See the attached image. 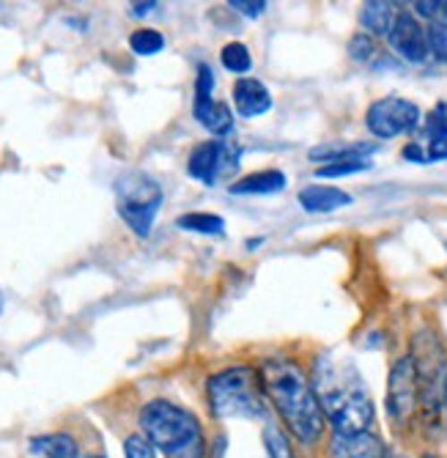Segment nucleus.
<instances>
[{"mask_svg": "<svg viewBox=\"0 0 447 458\" xmlns=\"http://www.w3.org/2000/svg\"><path fill=\"white\" fill-rule=\"evenodd\" d=\"M258 377L289 434L302 445H316L324 434V409L302 368L286 357H266Z\"/></svg>", "mask_w": 447, "mask_h": 458, "instance_id": "1", "label": "nucleus"}, {"mask_svg": "<svg viewBox=\"0 0 447 458\" xmlns=\"http://www.w3.org/2000/svg\"><path fill=\"white\" fill-rule=\"evenodd\" d=\"M143 437L165 458H207V437L192 411L156 398L140 409Z\"/></svg>", "mask_w": 447, "mask_h": 458, "instance_id": "2", "label": "nucleus"}, {"mask_svg": "<svg viewBox=\"0 0 447 458\" xmlns=\"http://www.w3.org/2000/svg\"><path fill=\"white\" fill-rule=\"evenodd\" d=\"M321 409L327 411L333 431L338 437L368 434L374 423V403L368 390L362 387L357 377H343V373L324 360L318 362V390H316Z\"/></svg>", "mask_w": 447, "mask_h": 458, "instance_id": "3", "label": "nucleus"}, {"mask_svg": "<svg viewBox=\"0 0 447 458\" xmlns=\"http://www.w3.org/2000/svg\"><path fill=\"white\" fill-rule=\"evenodd\" d=\"M209 409L220 420H261L266 393L250 365L228 368L209 379Z\"/></svg>", "mask_w": 447, "mask_h": 458, "instance_id": "4", "label": "nucleus"}, {"mask_svg": "<svg viewBox=\"0 0 447 458\" xmlns=\"http://www.w3.org/2000/svg\"><path fill=\"white\" fill-rule=\"evenodd\" d=\"M162 206V187L146 174H124L115 182V209L132 233L148 236Z\"/></svg>", "mask_w": 447, "mask_h": 458, "instance_id": "5", "label": "nucleus"}, {"mask_svg": "<svg viewBox=\"0 0 447 458\" xmlns=\"http://www.w3.org/2000/svg\"><path fill=\"white\" fill-rule=\"evenodd\" d=\"M423 113L415 102L403 97H382L365 113V127L379 140H392L406 132H415Z\"/></svg>", "mask_w": 447, "mask_h": 458, "instance_id": "6", "label": "nucleus"}, {"mask_svg": "<svg viewBox=\"0 0 447 458\" xmlns=\"http://www.w3.org/2000/svg\"><path fill=\"white\" fill-rule=\"evenodd\" d=\"M420 401V390H417V370H415V360L412 354L401 357L387 379V414L390 420L403 426L412 418Z\"/></svg>", "mask_w": 447, "mask_h": 458, "instance_id": "7", "label": "nucleus"}, {"mask_svg": "<svg viewBox=\"0 0 447 458\" xmlns=\"http://www.w3.org/2000/svg\"><path fill=\"white\" fill-rule=\"evenodd\" d=\"M195 118L200 127H207L215 138H228L233 132V113L225 102L215 99V74L209 66L198 69V82H195Z\"/></svg>", "mask_w": 447, "mask_h": 458, "instance_id": "8", "label": "nucleus"}, {"mask_svg": "<svg viewBox=\"0 0 447 458\" xmlns=\"http://www.w3.org/2000/svg\"><path fill=\"white\" fill-rule=\"evenodd\" d=\"M239 168V154L231 151L225 140H203L192 148L187 159V174L200 184H217L220 176H228Z\"/></svg>", "mask_w": 447, "mask_h": 458, "instance_id": "9", "label": "nucleus"}, {"mask_svg": "<svg viewBox=\"0 0 447 458\" xmlns=\"http://www.w3.org/2000/svg\"><path fill=\"white\" fill-rule=\"evenodd\" d=\"M387 41H390L392 53L401 55L406 64H423L431 53L428 50V33L412 12H398Z\"/></svg>", "mask_w": 447, "mask_h": 458, "instance_id": "10", "label": "nucleus"}, {"mask_svg": "<svg viewBox=\"0 0 447 458\" xmlns=\"http://www.w3.org/2000/svg\"><path fill=\"white\" fill-rule=\"evenodd\" d=\"M233 107L241 118H261L272 110V94L256 77H239L233 82Z\"/></svg>", "mask_w": 447, "mask_h": 458, "instance_id": "11", "label": "nucleus"}, {"mask_svg": "<svg viewBox=\"0 0 447 458\" xmlns=\"http://www.w3.org/2000/svg\"><path fill=\"white\" fill-rule=\"evenodd\" d=\"M351 203H354V198L333 184H310V187L299 190V206L310 215H327V212L343 209V206H351Z\"/></svg>", "mask_w": 447, "mask_h": 458, "instance_id": "12", "label": "nucleus"}, {"mask_svg": "<svg viewBox=\"0 0 447 458\" xmlns=\"http://www.w3.org/2000/svg\"><path fill=\"white\" fill-rule=\"evenodd\" d=\"M376 151V143H324L310 148V162L321 165H335V162H357V159H368Z\"/></svg>", "mask_w": 447, "mask_h": 458, "instance_id": "13", "label": "nucleus"}, {"mask_svg": "<svg viewBox=\"0 0 447 458\" xmlns=\"http://www.w3.org/2000/svg\"><path fill=\"white\" fill-rule=\"evenodd\" d=\"M286 184L289 179L283 171H258V174H250L245 179L233 182L231 192L233 195H274L286 190Z\"/></svg>", "mask_w": 447, "mask_h": 458, "instance_id": "14", "label": "nucleus"}, {"mask_svg": "<svg viewBox=\"0 0 447 458\" xmlns=\"http://www.w3.org/2000/svg\"><path fill=\"white\" fill-rule=\"evenodd\" d=\"M333 458H382L379 439L368 434H354V437H333Z\"/></svg>", "mask_w": 447, "mask_h": 458, "instance_id": "15", "label": "nucleus"}, {"mask_svg": "<svg viewBox=\"0 0 447 458\" xmlns=\"http://www.w3.org/2000/svg\"><path fill=\"white\" fill-rule=\"evenodd\" d=\"M398 17L395 4H384V0H371L359 12V25L365 28L368 36H390L392 22Z\"/></svg>", "mask_w": 447, "mask_h": 458, "instance_id": "16", "label": "nucleus"}, {"mask_svg": "<svg viewBox=\"0 0 447 458\" xmlns=\"http://www.w3.org/2000/svg\"><path fill=\"white\" fill-rule=\"evenodd\" d=\"M30 453L36 458H80L77 442L69 434H47V437L30 439Z\"/></svg>", "mask_w": 447, "mask_h": 458, "instance_id": "17", "label": "nucleus"}, {"mask_svg": "<svg viewBox=\"0 0 447 458\" xmlns=\"http://www.w3.org/2000/svg\"><path fill=\"white\" fill-rule=\"evenodd\" d=\"M176 225L181 231H192V233H203V236H220V233H225V220L220 215H209V212L181 215L176 220Z\"/></svg>", "mask_w": 447, "mask_h": 458, "instance_id": "18", "label": "nucleus"}, {"mask_svg": "<svg viewBox=\"0 0 447 458\" xmlns=\"http://www.w3.org/2000/svg\"><path fill=\"white\" fill-rule=\"evenodd\" d=\"M220 64L231 72V74H239L245 77L253 66V58H250V50L241 45V41H231V45L223 47L220 53Z\"/></svg>", "mask_w": 447, "mask_h": 458, "instance_id": "19", "label": "nucleus"}, {"mask_svg": "<svg viewBox=\"0 0 447 458\" xmlns=\"http://www.w3.org/2000/svg\"><path fill=\"white\" fill-rule=\"evenodd\" d=\"M130 47L138 53V55H156L162 47H165V36L154 28H140L130 36Z\"/></svg>", "mask_w": 447, "mask_h": 458, "instance_id": "20", "label": "nucleus"}, {"mask_svg": "<svg viewBox=\"0 0 447 458\" xmlns=\"http://www.w3.org/2000/svg\"><path fill=\"white\" fill-rule=\"evenodd\" d=\"M264 445H266L269 458H297L294 447H291V439L286 437V431L277 428L274 423H269L264 428Z\"/></svg>", "mask_w": 447, "mask_h": 458, "instance_id": "21", "label": "nucleus"}, {"mask_svg": "<svg viewBox=\"0 0 447 458\" xmlns=\"http://www.w3.org/2000/svg\"><path fill=\"white\" fill-rule=\"evenodd\" d=\"M371 159H357V162H335V165H321L316 171L318 179H338V176H351V174H362L371 171Z\"/></svg>", "mask_w": 447, "mask_h": 458, "instance_id": "22", "label": "nucleus"}, {"mask_svg": "<svg viewBox=\"0 0 447 458\" xmlns=\"http://www.w3.org/2000/svg\"><path fill=\"white\" fill-rule=\"evenodd\" d=\"M426 33H428V50H431L442 64H447V22H444V20H434V22L426 28Z\"/></svg>", "mask_w": 447, "mask_h": 458, "instance_id": "23", "label": "nucleus"}, {"mask_svg": "<svg viewBox=\"0 0 447 458\" xmlns=\"http://www.w3.org/2000/svg\"><path fill=\"white\" fill-rule=\"evenodd\" d=\"M349 55H351L354 61H359V64L374 61V55H376L374 38H371L368 33H357V36H351V41H349Z\"/></svg>", "mask_w": 447, "mask_h": 458, "instance_id": "24", "label": "nucleus"}, {"mask_svg": "<svg viewBox=\"0 0 447 458\" xmlns=\"http://www.w3.org/2000/svg\"><path fill=\"white\" fill-rule=\"evenodd\" d=\"M124 450H127V458H156L154 455V445L146 437H140V434L130 437L127 445H124Z\"/></svg>", "mask_w": 447, "mask_h": 458, "instance_id": "25", "label": "nucleus"}, {"mask_svg": "<svg viewBox=\"0 0 447 458\" xmlns=\"http://www.w3.org/2000/svg\"><path fill=\"white\" fill-rule=\"evenodd\" d=\"M228 6H231L233 12H239V14H245V17L256 20V17H261V14L266 12V0H231Z\"/></svg>", "mask_w": 447, "mask_h": 458, "instance_id": "26", "label": "nucleus"}, {"mask_svg": "<svg viewBox=\"0 0 447 458\" xmlns=\"http://www.w3.org/2000/svg\"><path fill=\"white\" fill-rule=\"evenodd\" d=\"M426 157H428V162H444L447 159V138L431 140L428 148H426Z\"/></svg>", "mask_w": 447, "mask_h": 458, "instance_id": "27", "label": "nucleus"}, {"mask_svg": "<svg viewBox=\"0 0 447 458\" xmlns=\"http://www.w3.org/2000/svg\"><path fill=\"white\" fill-rule=\"evenodd\" d=\"M442 6L444 4H428V0H420V4H415V14H420V17H439L442 14Z\"/></svg>", "mask_w": 447, "mask_h": 458, "instance_id": "28", "label": "nucleus"}, {"mask_svg": "<svg viewBox=\"0 0 447 458\" xmlns=\"http://www.w3.org/2000/svg\"><path fill=\"white\" fill-rule=\"evenodd\" d=\"M403 159H406V162H428L426 151H423L417 143H409V146L403 148Z\"/></svg>", "mask_w": 447, "mask_h": 458, "instance_id": "29", "label": "nucleus"}, {"mask_svg": "<svg viewBox=\"0 0 447 458\" xmlns=\"http://www.w3.org/2000/svg\"><path fill=\"white\" fill-rule=\"evenodd\" d=\"M132 6H135V9H132L135 17H146V14H151L159 4H132Z\"/></svg>", "mask_w": 447, "mask_h": 458, "instance_id": "30", "label": "nucleus"}, {"mask_svg": "<svg viewBox=\"0 0 447 458\" xmlns=\"http://www.w3.org/2000/svg\"><path fill=\"white\" fill-rule=\"evenodd\" d=\"M442 17H444V22H447V4L442 6Z\"/></svg>", "mask_w": 447, "mask_h": 458, "instance_id": "31", "label": "nucleus"}, {"mask_svg": "<svg viewBox=\"0 0 447 458\" xmlns=\"http://www.w3.org/2000/svg\"><path fill=\"white\" fill-rule=\"evenodd\" d=\"M89 458H99V455H89Z\"/></svg>", "mask_w": 447, "mask_h": 458, "instance_id": "32", "label": "nucleus"}, {"mask_svg": "<svg viewBox=\"0 0 447 458\" xmlns=\"http://www.w3.org/2000/svg\"><path fill=\"white\" fill-rule=\"evenodd\" d=\"M384 458H392V455H384Z\"/></svg>", "mask_w": 447, "mask_h": 458, "instance_id": "33", "label": "nucleus"}, {"mask_svg": "<svg viewBox=\"0 0 447 458\" xmlns=\"http://www.w3.org/2000/svg\"><path fill=\"white\" fill-rule=\"evenodd\" d=\"M428 458H431V455H428Z\"/></svg>", "mask_w": 447, "mask_h": 458, "instance_id": "34", "label": "nucleus"}]
</instances>
